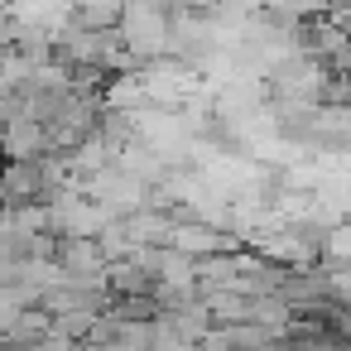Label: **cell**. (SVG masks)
Masks as SVG:
<instances>
[{
    "mask_svg": "<svg viewBox=\"0 0 351 351\" xmlns=\"http://www.w3.org/2000/svg\"><path fill=\"white\" fill-rule=\"evenodd\" d=\"M53 265H58L68 279H87V284H97V279L106 274V260H101V250H97L92 236H58Z\"/></svg>",
    "mask_w": 351,
    "mask_h": 351,
    "instance_id": "cell-1",
    "label": "cell"
},
{
    "mask_svg": "<svg viewBox=\"0 0 351 351\" xmlns=\"http://www.w3.org/2000/svg\"><path fill=\"white\" fill-rule=\"evenodd\" d=\"M164 245H173V250L202 260V255H212V250H231L236 241H231V231H217V226H207V221H173Z\"/></svg>",
    "mask_w": 351,
    "mask_h": 351,
    "instance_id": "cell-2",
    "label": "cell"
},
{
    "mask_svg": "<svg viewBox=\"0 0 351 351\" xmlns=\"http://www.w3.org/2000/svg\"><path fill=\"white\" fill-rule=\"evenodd\" d=\"M44 154H49V135L39 121L10 116L0 125V159H44Z\"/></svg>",
    "mask_w": 351,
    "mask_h": 351,
    "instance_id": "cell-3",
    "label": "cell"
},
{
    "mask_svg": "<svg viewBox=\"0 0 351 351\" xmlns=\"http://www.w3.org/2000/svg\"><path fill=\"white\" fill-rule=\"evenodd\" d=\"M121 10H125V0H73L68 15H73L82 29H116Z\"/></svg>",
    "mask_w": 351,
    "mask_h": 351,
    "instance_id": "cell-4",
    "label": "cell"
},
{
    "mask_svg": "<svg viewBox=\"0 0 351 351\" xmlns=\"http://www.w3.org/2000/svg\"><path fill=\"white\" fill-rule=\"evenodd\" d=\"M29 68H34V58L20 53L15 44H10V49H0V97H15V92L29 82Z\"/></svg>",
    "mask_w": 351,
    "mask_h": 351,
    "instance_id": "cell-5",
    "label": "cell"
},
{
    "mask_svg": "<svg viewBox=\"0 0 351 351\" xmlns=\"http://www.w3.org/2000/svg\"><path fill=\"white\" fill-rule=\"evenodd\" d=\"M92 317H97V313H58L49 327H53L58 337H68V341H87V332H92Z\"/></svg>",
    "mask_w": 351,
    "mask_h": 351,
    "instance_id": "cell-6",
    "label": "cell"
},
{
    "mask_svg": "<svg viewBox=\"0 0 351 351\" xmlns=\"http://www.w3.org/2000/svg\"><path fill=\"white\" fill-rule=\"evenodd\" d=\"M10 121V97H0V125Z\"/></svg>",
    "mask_w": 351,
    "mask_h": 351,
    "instance_id": "cell-7",
    "label": "cell"
}]
</instances>
